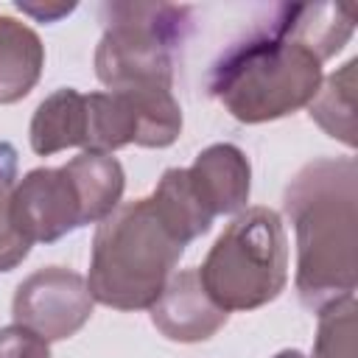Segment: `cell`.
Listing matches in <instances>:
<instances>
[{
	"mask_svg": "<svg viewBox=\"0 0 358 358\" xmlns=\"http://www.w3.org/2000/svg\"><path fill=\"white\" fill-rule=\"evenodd\" d=\"M31 148L39 157L59 154L64 148H84L87 140V95L73 87L48 95L31 120Z\"/></svg>",
	"mask_w": 358,
	"mask_h": 358,
	"instance_id": "8fae6325",
	"label": "cell"
},
{
	"mask_svg": "<svg viewBox=\"0 0 358 358\" xmlns=\"http://www.w3.org/2000/svg\"><path fill=\"white\" fill-rule=\"evenodd\" d=\"M185 243L165 227L151 199L117 204L98 221L90 260V294L115 310H148L171 280Z\"/></svg>",
	"mask_w": 358,
	"mask_h": 358,
	"instance_id": "3957f363",
	"label": "cell"
},
{
	"mask_svg": "<svg viewBox=\"0 0 358 358\" xmlns=\"http://www.w3.org/2000/svg\"><path fill=\"white\" fill-rule=\"evenodd\" d=\"M64 168L70 171L73 182L78 187L87 224L103 221L120 204V196H123V187H126V176H123L120 162L112 154L81 151Z\"/></svg>",
	"mask_w": 358,
	"mask_h": 358,
	"instance_id": "5bb4252c",
	"label": "cell"
},
{
	"mask_svg": "<svg viewBox=\"0 0 358 358\" xmlns=\"http://www.w3.org/2000/svg\"><path fill=\"white\" fill-rule=\"evenodd\" d=\"M282 207L296 232V291L319 310L355 291L358 280V165L319 157L285 187Z\"/></svg>",
	"mask_w": 358,
	"mask_h": 358,
	"instance_id": "7a4b0ae2",
	"label": "cell"
},
{
	"mask_svg": "<svg viewBox=\"0 0 358 358\" xmlns=\"http://www.w3.org/2000/svg\"><path fill=\"white\" fill-rule=\"evenodd\" d=\"M308 115L344 145H355V59L322 81L319 92L308 103Z\"/></svg>",
	"mask_w": 358,
	"mask_h": 358,
	"instance_id": "9a60e30c",
	"label": "cell"
},
{
	"mask_svg": "<svg viewBox=\"0 0 358 358\" xmlns=\"http://www.w3.org/2000/svg\"><path fill=\"white\" fill-rule=\"evenodd\" d=\"M201 285L218 308L255 310L280 296L288 280V238L268 207L238 213L218 235L199 268Z\"/></svg>",
	"mask_w": 358,
	"mask_h": 358,
	"instance_id": "277c9868",
	"label": "cell"
},
{
	"mask_svg": "<svg viewBox=\"0 0 358 358\" xmlns=\"http://www.w3.org/2000/svg\"><path fill=\"white\" fill-rule=\"evenodd\" d=\"M11 221L17 232L34 243H53L87 224L84 204L70 171L34 168L17 179L11 193Z\"/></svg>",
	"mask_w": 358,
	"mask_h": 358,
	"instance_id": "ba28073f",
	"label": "cell"
},
{
	"mask_svg": "<svg viewBox=\"0 0 358 358\" xmlns=\"http://www.w3.org/2000/svg\"><path fill=\"white\" fill-rule=\"evenodd\" d=\"M187 179L213 215L238 213L249 201L252 168L246 154L232 143H215L204 148L187 168Z\"/></svg>",
	"mask_w": 358,
	"mask_h": 358,
	"instance_id": "30bf717a",
	"label": "cell"
},
{
	"mask_svg": "<svg viewBox=\"0 0 358 358\" xmlns=\"http://www.w3.org/2000/svg\"><path fill=\"white\" fill-rule=\"evenodd\" d=\"M182 131V109L168 87H126L87 95L84 151L112 154L123 145L165 148Z\"/></svg>",
	"mask_w": 358,
	"mask_h": 358,
	"instance_id": "8992f818",
	"label": "cell"
},
{
	"mask_svg": "<svg viewBox=\"0 0 358 358\" xmlns=\"http://www.w3.org/2000/svg\"><path fill=\"white\" fill-rule=\"evenodd\" d=\"M95 299L81 274L64 266H48L28 274L11 302L14 324L28 327L48 344L76 336L92 316Z\"/></svg>",
	"mask_w": 358,
	"mask_h": 358,
	"instance_id": "52a82bcc",
	"label": "cell"
},
{
	"mask_svg": "<svg viewBox=\"0 0 358 358\" xmlns=\"http://www.w3.org/2000/svg\"><path fill=\"white\" fill-rule=\"evenodd\" d=\"M0 358H50V347L28 327L8 324L0 327Z\"/></svg>",
	"mask_w": 358,
	"mask_h": 358,
	"instance_id": "ac0fdd59",
	"label": "cell"
},
{
	"mask_svg": "<svg viewBox=\"0 0 358 358\" xmlns=\"http://www.w3.org/2000/svg\"><path fill=\"white\" fill-rule=\"evenodd\" d=\"M355 28V3H285L232 42L213 64L207 90L241 123L285 117L313 101L322 64Z\"/></svg>",
	"mask_w": 358,
	"mask_h": 358,
	"instance_id": "6da1fadb",
	"label": "cell"
},
{
	"mask_svg": "<svg viewBox=\"0 0 358 358\" xmlns=\"http://www.w3.org/2000/svg\"><path fill=\"white\" fill-rule=\"evenodd\" d=\"M148 310H151L154 327L165 338L182 341V344L213 338L229 319V313L218 308L207 294V288L201 285L199 268H185L171 274L162 294Z\"/></svg>",
	"mask_w": 358,
	"mask_h": 358,
	"instance_id": "9c48e42d",
	"label": "cell"
},
{
	"mask_svg": "<svg viewBox=\"0 0 358 358\" xmlns=\"http://www.w3.org/2000/svg\"><path fill=\"white\" fill-rule=\"evenodd\" d=\"M17 8H20V11H25V14H31V17H36V20H42V22H53V20H59L62 14H70V11H73V3H67V6H36V3H17Z\"/></svg>",
	"mask_w": 358,
	"mask_h": 358,
	"instance_id": "d6986e66",
	"label": "cell"
},
{
	"mask_svg": "<svg viewBox=\"0 0 358 358\" xmlns=\"http://www.w3.org/2000/svg\"><path fill=\"white\" fill-rule=\"evenodd\" d=\"M95 73L109 90L173 87L176 50L190 31V8L171 3H106Z\"/></svg>",
	"mask_w": 358,
	"mask_h": 358,
	"instance_id": "5b68a950",
	"label": "cell"
},
{
	"mask_svg": "<svg viewBox=\"0 0 358 358\" xmlns=\"http://www.w3.org/2000/svg\"><path fill=\"white\" fill-rule=\"evenodd\" d=\"M355 319H358L355 294H347L319 308L313 358H355V330H358Z\"/></svg>",
	"mask_w": 358,
	"mask_h": 358,
	"instance_id": "2e32d148",
	"label": "cell"
},
{
	"mask_svg": "<svg viewBox=\"0 0 358 358\" xmlns=\"http://www.w3.org/2000/svg\"><path fill=\"white\" fill-rule=\"evenodd\" d=\"M45 48L34 28L14 17H0V103L22 101L39 81Z\"/></svg>",
	"mask_w": 358,
	"mask_h": 358,
	"instance_id": "7c38bea8",
	"label": "cell"
},
{
	"mask_svg": "<svg viewBox=\"0 0 358 358\" xmlns=\"http://www.w3.org/2000/svg\"><path fill=\"white\" fill-rule=\"evenodd\" d=\"M14 185H17V151L11 143H0V271H11L31 252V243L17 232L11 221Z\"/></svg>",
	"mask_w": 358,
	"mask_h": 358,
	"instance_id": "e0dca14e",
	"label": "cell"
},
{
	"mask_svg": "<svg viewBox=\"0 0 358 358\" xmlns=\"http://www.w3.org/2000/svg\"><path fill=\"white\" fill-rule=\"evenodd\" d=\"M148 199H151L154 210L159 213V218L165 221V227L185 246L193 238L204 235L210 229L213 218H215L201 204V199L196 196V190H193V185L187 179V168H168Z\"/></svg>",
	"mask_w": 358,
	"mask_h": 358,
	"instance_id": "4fadbf2b",
	"label": "cell"
},
{
	"mask_svg": "<svg viewBox=\"0 0 358 358\" xmlns=\"http://www.w3.org/2000/svg\"><path fill=\"white\" fill-rule=\"evenodd\" d=\"M274 358H308V355H302L299 350H282V352H277Z\"/></svg>",
	"mask_w": 358,
	"mask_h": 358,
	"instance_id": "ffe728a7",
	"label": "cell"
}]
</instances>
